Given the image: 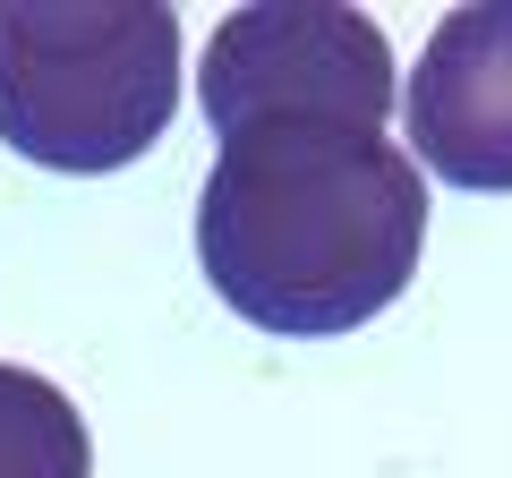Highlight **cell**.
Wrapping results in <instances>:
<instances>
[{
    "instance_id": "6da1fadb",
    "label": "cell",
    "mask_w": 512,
    "mask_h": 478,
    "mask_svg": "<svg viewBox=\"0 0 512 478\" xmlns=\"http://www.w3.org/2000/svg\"><path fill=\"white\" fill-rule=\"evenodd\" d=\"M427 180L359 120H248L197 188V265L265 333H359L410 291Z\"/></svg>"
},
{
    "instance_id": "7a4b0ae2",
    "label": "cell",
    "mask_w": 512,
    "mask_h": 478,
    "mask_svg": "<svg viewBox=\"0 0 512 478\" xmlns=\"http://www.w3.org/2000/svg\"><path fill=\"white\" fill-rule=\"evenodd\" d=\"M180 111V18L154 0L0 9V137L43 171H120Z\"/></svg>"
},
{
    "instance_id": "3957f363",
    "label": "cell",
    "mask_w": 512,
    "mask_h": 478,
    "mask_svg": "<svg viewBox=\"0 0 512 478\" xmlns=\"http://www.w3.org/2000/svg\"><path fill=\"white\" fill-rule=\"evenodd\" d=\"M197 94L214 137H231L248 120H291V111L384 129L402 86H393V43L376 18L333 9V0H308V9L265 0V9H239L214 26Z\"/></svg>"
},
{
    "instance_id": "277c9868",
    "label": "cell",
    "mask_w": 512,
    "mask_h": 478,
    "mask_svg": "<svg viewBox=\"0 0 512 478\" xmlns=\"http://www.w3.org/2000/svg\"><path fill=\"white\" fill-rule=\"evenodd\" d=\"M410 146L453 188H512V0H470L427 35L402 94Z\"/></svg>"
},
{
    "instance_id": "5b68a950",
    "label": "cell",
    "mask_w": 512,
    "mask_h": 478,
    "mask_svg": "<svg viewBox=\"0 0 512 478\" xmlns=\"http://www.w3.org/2000/svg\"><path fill=\"white\" fill-rule=\"evenodd\" d=\"M0 478H94L77 402L35 368L0 359Z\"/></svg>"
}]
</instances>
